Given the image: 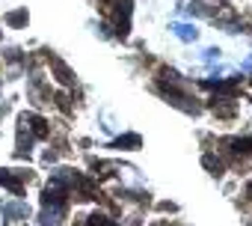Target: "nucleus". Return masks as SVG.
<instances>
[{
	"label": "nucleus",
	"mask_w": 252,
	"mask_h": 226,
	"mask_svg": "<svg viewBox=\"0 0 252 226\" xmlns=\"http://www.w3.org/2000/svg\"><path fill=\"white\" fill-rule=\"evenodd\" d=\"M24 176H27V173H15V170H0V185H3L6 190H12L15 196H21V193H24V182H21ZM27 179H30V176H27Z\"/></svg>",
	"instance_id": "f257e3e1"
},
{
	"label": "nucleus",
	"mask_w": 252,
	"mask_h": 226,
	"mask_svg": "<svg viewBox=\"0 0 252 226\" xmlns=\"http://www.w3.org/2000/svg\"><path fill=\"white\" fill-rule=\"evenodd\" d=\"M0 214H3L6 223H12V220H24L30 214V208H27V202H0Z\"/></svg>",
	"instance_id": "f03ea898"
},
{
	"label": "nucleus",
	"mask_w": 252,
	"mask_h": 226,
	"mask_svg": "<svg viewBox=\"0 0 252 226\" xmlns=\"http://www.w3.org/2000/svg\"><path fill=\"white\" fill-rule=\"evenodd\" d=\"M63 211H65V205L45 202V205H42V214H39V226H57V223L63 220Z\"/></svg>",
	"instance_id": "7ed1b4c3"
},
{
	"label": "nucleus",
	"mask_w": 252,
	"mask_h": 226,
	"mask_svg": "<svg viewBox=\"0 0 252 226\" xmlns=\"http://www.w3.org/2000/svg\"><path fill=\"white\" fill-rule=\"evenodd\" d=\"M116 173H119V179L128 185V188H143V176H140L134 167H128V164H116Z\"/></svg>",
	"instance_id": "20e7f679"
},
{
	"label": "nucleus",
	"mask_w": 252,
	"mask_h": 226,
	"mask_svg": "<svg viewBox=\"0 0 252 226\" xmlns=\"http://www.w3.org/2000/svg\"><path fill=\"white\" fill-rule=\"evenodd\" d=\"M51 69H54V75H57V80H60L63 86H74V72H71L63 60L51 57Z\"/></svg>",
	"instance_id": "39448f33"
},
{
	"label": "nucleus",
	"mask_w": 252,
	"mask_h": 226,
	"mask_svg": "<svg viewBox=\"0 0 252 226\" xmlns=\"http://www.w3.org/2000/svg\"><path fill=\"white\" fill-rule=\"evenodd\" d=\"M169 30H172L181 42H196V39H199V30H196L193 24H184V21H175Z\"/></svg>",
	"instance_id": "423d86ee"
},
{
	"label": "nucleus",
	"mask_w": 252,
	"mask_h": 226,
	"mask_svg": "<svg viewBox=\"0 0 252 226\" xmlns=\"http://www.w3.org/2000/svg\"><path fill=\"white\" fill-rule=\"evenodd\" d=\"M110 146H113V149H140V146H143V140H140V134H125V137L113 140Z\"/></svg>",
	"instance_id": "0eeeda50"
},
{
	"label": "nucleus",
	"mask_w": 252,
	"mask_h": 226,
	"mask_svg": "<svg viewBox=\"0 0 252 226\" xmlns=\"http://www.w3.org/2000/svg\"><path fill=\"white\" fill-rule=\"evenodd\" d=\"M83 226H119V223H116V220H110L107 214H101V211H95L92 217H86V223H83Z\"/></svg>",
	"instance_id": "6e6552de"
},
{
	"label": "nucleus",
	"mask_w": 252,
	"mask_h": 226,
	"mask_svg": "<svg viewBox=\"0 0 252 226\" xmlns=\"http://www.w3.org/2000/svg\"><path fill=\"white\" fill-rule=\"evenodd\" d=\"M202 164H205L214 176H222V161H220L217 155H202Z\"/></svg>",
	"instance_id": "1a4fd4ad"
},
{
	"label": "nucleus",
	"mask_w": 252,
	"mask_h": 226,
	"mask_svg": "<svg viewBox=\"0 0 252 226\" xmlns=\"http://www.w3.org/2000/svg\"><path fill=\"white\" fill-rule=\"evenodd\" d=\"M6 24H12V27H21V24H27V9L9 12V15H6Z\"/></svg>",
	"instance_id": "9d476101"
},
{
	"label": "nucleus",
	"mask_w": 252,
	"mask_h": 226,
	"mask_svg": "<svg viewBox=\"0 0 252 226\" xmlns=\"http://www.w3.org/2000/svg\"><path fill=\"white\" fill-rule=\"evenodd\" d=\"M202 57H205V60H220V48H205Z\"/></svg>",
	"instance_id": "9b49d317"
}]
</instances>
